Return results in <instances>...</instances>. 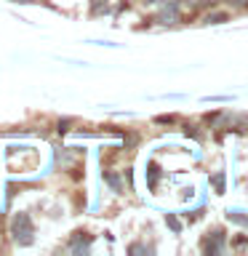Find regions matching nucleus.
<instances>
[{
    "instance_id": "obj_1",
    "label": "nucleus",
    "mask_w": 248,
    "mask_h": 256,
    "mask_svg": "<svg viewBox=\"0 0 248 256\" xmlns=\"http://www.w3.org/2000/svg\"><path fill=\"white\" fill-rule=\"evenodd\" d=\"M11 235L16 243H22V246H30L32 243V238H35V227H32V219H30V214H16L14 219H11Z\"/></svg>"
},
{
    "instance_id": "obj_2",
    "label": "nucleus",
    "mask_w": 248,
    "mask_h": 256,
    "mask_svg": "<svg viewBox=\"0 0 248 256\" xmlns=\"http://www.w3.org/2000/svg\"><path fill=\"white\" fill-rule=\"evenodd\" d=\"M179 11H182V0H160L158 22L160 24H176L179 22Z\"/></svg>"
},
{
    "instance_id": "obj_3",
    "label": "nucleus",
    "mask_w": 248,
    "mask_h": 256,
    "mask_svg": "<svg viewBox=\"0 0 248 256\" xmlns=\"http://www.w3.org/2000/svg\"><path fill=\"white\" fill-rule=\"evenodd\" d=\"M203 251L206 254H222L224 251V232L222 230H214L203 238Z\"/></svg>"
},
{
    "instance_id": "obj_4",
    "label": "nucleus",
    "mask_w": 248,
    "mask_h": 256,
    "mask_svg": "<svg viewBox=\"0 0 248 256\" xmlns=\"http://www.w3.org/2000/svg\"><path fill=\"white\" fill-rule=\"evenodd\" d=\"M88 243H91V238H88L86 232H78V235H72V240H70V251L72 254H86Z\"/></svg>"
},
{
    "instance_id": "obj_5",
    "label": "nucleus",
    "mask_w": 248,
    "mask_h": 256,
    "mask_svg": "<svg viewBox=\"0 0 248 256\" xmlns=\"http://www.w3.org/2000/svg\"><path fill=\"white\" fill-rule=\"evenodd\" d=\"M214 3H216V0H182V6H187L190 11H200V8H208Z\"/></svg>"
},
{
    "instance_id": "obj_6",
    "label": "nucleus",
    "mask_w": 248,
    "mask_h": 256,
    "mask_svg": "<svg viewBox=\"0 0 248 256\" xmlns=\"http://www.w3.org/2000/svg\"><path fill=\"white\" fill-rule=\"evenodd\" d=\"M91 11L99 16V14H107V11H110V6L104 3V0H91Z\"/></svg>"
},
{
    "instance_id": "obj_7",
    "label": "nucleus",
    "mask_w": 248,
    "mask_h": 256,
    "mask_svg": "<svg viewBox=\"0 0 248 256\" xmlns=\"http://www.w3.org/2000/svg\"><path fill=\"white\" fill-rule=\"evenodd\" d=\"M227 22V14H208L206 16V24H222Z\"/></svg>"
},
{
    "instance_id": "obj_8",
    "label": "nucleus",
    "mask_w": 248,
    "mask_h": 256,
    "mask_svg": "<svg viewBox=\"0 0 248 256\" xmlns=\"http://www.w3.org/2000/svg\"><path fill=\"white\" fill-rule=\"evenodd\" d=\"M107 182L112 184V187H115V192L123 190V182H120V176H118V174H107Z\"/></svg>"
},
{
    "instance_id": "obj_9",
    "label": "nucleus",
    "mask_w": 248,
    "mask_h": 256,
    "mask_svg": "<svg viewBox=\"0 0 248 256\" xmlns=\"http://www.w3.org/2000/svg\"><path fill=\"white\" fill-rule=\"evenodd\" d=\"M214 187H216V192H219V195H224V174H216L214 176Z\"/></svg>"
},
{
    "instance_id": "obj_10",
    "label": "nucleus",
    "mask_w": 248,
    "mask_h": 256,
    "mask_svg": "<svg viewBox=\"0 0 248 256\" xmlns=\"http://www.w3.org/2000/svg\"><path fill=\"white\" fill-rule=\"evenodd\" d=\"M131 254H152V248L150 246H139V243H134L131 248H128Z\"/></svg>"
},
{
    "instance_id": "obj_11",
    "label": "nucleus",
    "mask_w": 248,
    "mask_h": 256,
    "mask_svg": "<svg viewBox=\"0 0 248 256\" xmlns=\"http://www.w3.org/2000/svg\"><path fill=\"white\" fill-rule=\"evenodd\" d=\"M232 8H248V0H227Z\"/></svg>"
},
{
    "instance_id": "obj_12",
    "label": "nucleus",
    "mask_w": 248,
    "mask_h": 256,
    "mask_svg": "<svg viewBox=\"0 0 248 256\" xmlns=\"http://www.w3.org/2000/svg\"><path fill=\"white\" fill-rule=\"evenodd\" d=\"M166 222H168V227H171V230H176V232H179V230H182V227H179V222H176V219H174V216H168V219H166Z\"/></svg>"
},
{
    "instance_id": "obj_13",
    "label": "nucleus",
    "mask_w": 248,
    "mask_h": 256,
    "mask_svg": "<svg viewBox=\"0 0 248 256\" xmlns=\"http://www.w3.org/2000/svg\"><path fill=\"white\" fill-rule=\"evenodd\" d=\"M14 3H32V0H14Z\"/></svg>"
}]
</instances>
